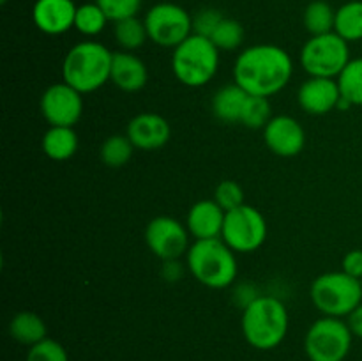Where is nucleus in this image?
Instances as JSON below:
<instances>
[{
  "label": "nucleus",
  "instance_id": "32",
  "mask_svg": "<svg viewBox=\"0 0 362 361\" xmlns=\"http://www.w3.org/2000/svg\"><path fill=\"white\" fill-rule=\"evenodd\" d=\"M110 21H120L126 18L138 16L141 9V0H94Z\"/></svg>",
  "mask_w": 362,
  "mask_h": 361
},
{
  "label": "nucleus",
  "instance_id": "29",
  "mask_svg": "<svg viewBox=\"0 0 362 361\" xmlns=\"http://www.w3.org/2000/svg\"><path fill=\"white\" fill-rule=\"evenodd\" d=\"M211 41L218 46V50H226V52H232L237 50L244 41V28L233 18H223L221 23L218 25V28L214 30V34L211 35Z\"/></svg>",
  "mask_w": 362,
  "mask_h": 361
},
{
  "label": "nucleus",
  "instance_id": "12",
  "mask_svg": "<svg viewBox=\"0 0 362 361\" xmlns=\"http://www.w3.org/2000/svg\"><path fill=\"white\" fill-rule=\"evenodd\" d=\"M41 113L49 126L73 127L83 113V94L66 81L49 85L41 96Z\"/></svg>",
  "mask_w": 362,
  "mask_h": 361
},
{
  "label": "nucleus",
  "instance_id": "30",
  "mask_svg": "<svg viewBox=\"0 0 362 361\" xmlns=\"http://www.w3.org/2000/svg\"><path fill=\"white\" fill-rule=\"evenodd\" d=\"M25 361H69V356L62 343L53 338H45L42 342L28 347Z\"/></svg>",
  "mask_w": 362,
  "mask_h": 361
},
{
  "label": "nucleus",
  "instance_id": "35",
  "mask_svg": "<svg viewBox=\"0 0 362 361\" xmlns=\"http://www.w3.org/2000/svg\"><path fill=\"white\" fill-rule=\"evenodd\" d=\"M346 324H349L352 335L362 340V303L346 317Z\"/></svg>",
  "mask_w": 362,
  "mask_h": 361
},
{
  "label": "nucleus",
  "instance_id": "10",
  "mask_svg": "<svg viewBox=\"0 0 362 361\" xmlns=\"http://www.w3.org/2000/svg\"><path fill=\"white\" fill-rule=\"evenodd\" d=\"M267 222L258 209L243 204L226 212L221 239L235 253L257 251L267 239Z\"/></svg>",
  "mask_w": 362,
  "mask_h": 361
},
{
  "label": "nucleus",
  "instance_id": "37",
  "mask_svg": "<svg viewBox=\"0 0 362 361\" xmlns=\"http://www.w3.org/2000/svg\"><path fill=\"white\" fill-rule=\"evenodd\" d=\"M361 282H362V280H361Z\"/></svg>",
  "mask_w": 362,
  "mask_h": 361
},
{
  "label": "nucleus",
  "instance_id": "14",
  "mask_svg": "<svg viewBox=\"0 0 362 361\" xmlns=\"http://www.w3.org/2000/svg\"><path fill=\"white\" fill-rule=\"evenodd\" d=\"M126 134L134 149L156 151L168 144L170 137H172V127H170L168 120L159 113L144 112L129 120Z\"/></svg>",
  "mask_w": 362,
  "mask_h": 361
},
{
  "label": "nucleus",
  "instance_id": "26",
  "mask_svg": "<svg viewBox=\"0 0 362 361\" xmlns=\"http://www.w3.org/2000/svg\"><path fill=\"white\" fill-rule=\"evenodd\" d=\"M134 151V145L127 138V134H112L106 138L101 145V161L110 168H120L131 159Z\"/></svg>",
  "mask_w": 362,
  "mask_h": 361
},
{
  "label": "nucleus",
  "instance_id": "22",
  "mask_svg": "<svg viewBox=\"0 0 362 361\" xmlns=\"http://www.w3.org/2000/svg\"><path fill=\"white\" fill-rule=\"evenodd\" d=\"M334 32L346 42L362 41V0H350L336 9Z\"/></svg>",
  "mask_w": 362,
  "mask_h": 361
},
{
  "label": "nucleus",
  "instance_id": "36",
  "mask_svg": "<svg viewBox=\"0 0 362 361\" xmlns=\"http://www.w3.org/2000/svg\"><path fill=\"white\" fill-rule=\"evenodd\" d=\"M0 2H2V4H6V2H7V0H0Z\"/></svg>",
  "mask_w": 362,
  "mask_h": 361
},
{
  "label": "nucleus",
  "instance_id": "18",
  "mask_svg": "<svg viewBox=\"0 0 362 361\" xmlns=\"http://www.w3.org/2000/svg\"><path fill=\"white\" fill-rule=\"evenodd\" d=\"M148 71L144 60L131 52H115L112 60V76L115 87L124 92H138L147 85Z\"/></svg>",
  "mask_w": 362,
  "mask_h": 361
},
{
  "label": "nucleus",
  "instance_id": "33",
  "mask_svg": "<svg viewBox=\"0 0 362 361\" xmlns=\"http://www.w3.org/2000/svg\"><path fill=\"white\" fill-rule=\"evenodd\" d=\"M223 18L225 16L218 9H212V7H205V9L198 11L193 16V34L211 39L218 25L223 21Z\"/></svg>",
  "mask_w": 362,
  "mask_h": 361
},
{
  "label": "nucleus",
  "instance_id": "21",
  "mask_svg": "<svg viewBox=\"0 0 362 361\" xmlns=\"http://www.w3.org/2000/svg\"><path fill=\"white\" fill-rule=\"evenodd\" d=\"M46 333L48 329H46L45 321L34 311H20L9 322V335L21 345L32 347L42 342L48 338Z\"/></svg>",
  "mask_w": 362,
  "mask_h": 361
},
{
  "label": "nucleus",
  "instance_id": "20",
  "mask_svg": "<svg viewBox=\"0 0 362 361\" xmlns=\"http://www.w3.org/2000/svg\"><path fill=\"white\" fill-rule=\"evenodd\" d=\"M78 151V134L69 126H49L42 137V152L53 161H66Z\"/></svg>",
  "mask_w": 362,
  "mask_h": 361
},
{
  "label": "nucleus",
  "instance_id": "24",
  "mask_svg": "<svg viewBox=\"0 0 362 361\" xmlns=\"http://www.w3.org/2000/svg\"><path fill=\"white\" fill-rule=\"evenodd\" d=\"M113 35H115L117 42H119L124 52H134V50L141 48L148 39L144 20H140L138 16L115 21Z\"/></svg>",
  "mask_w": 362,
  "mask_h": 361
},
{
  "label": "nucleus",
  "instance_id": "28",
  "mask_svg": "<svg viewBox=\"0 0 362 361\" xmlns=\"http://www.w3.org/2000/svg\"><path fill=\"white\" fill-rule=\"evenodd\" d=\"M272 119V108L269 98L264 96H247L244 105L240 124L250 130H264L269 120Z\"/></svg>",
  "mask_w": 362,
  "mask_h": 361
},
{
  "label": "nucleus",
  "instance_id": "9",
  "mask_svg": "<svg viewBox=\"0 0 362 361\" xmlns=\"http://www.w3.org/2000/svg\"><path fill=\"white\" fill-rule=\"evenodd\" d=\"M148 39L163 48H177L193 34V16L182 6L159 2L144 18Z\"/></svg>",
  "mask_w": 362,
  "mask_h": 361
},
{
  "label": "nucleus",
  "instance_id": "27",
  "mask_svg": "<svg viewBox=\"0 0 362 361\" xmlns=\"http://www.w3.org/2000/svg\"><path fill=\"white\" fill-rule=\"evenodd\" d=\"M341 98L352 106H362V57L346 64L343 73L338 76Z\"/></svg>",
  "mask_w": 362,
  "mask_h": 361
},
{
  "label": "nucleus",
  "instance_id": "3",
  "mask_svg": "<svg viewBox=\"0 0 362 361\" xmlns=\"http://www.w3.org/2000/svg\"><path fill=\"white\" fill-rule=\"evenodd\" d=\"M186 262L193 278L214 290L230 287L239 275L235 251L221 237L194 241L187 250Z\"/></svg>",
  "mask_w": 362,
  "mask_h": 361
},
{
  "label": "nucleus",
  "instance_id": "8",
  "mask_svg": "<svg viewBox=\"0 0 362 361\" xmlns=\"http://www.w3.org/2000/svg\"><path fill=\"white\" fill-rule=\"evenodd\" d=\"M354 335L346 321L322 317L315 321L304 336V353L310 361H345L352 349Z\"/></svg>",
  "mask_w": 362,
  "mask_h": 361
},
{
  "label": "nucleus",
  "instance_id": "6",
  "mask_svg": "<svg viewBox=\"0 0 362 361\" xmlns=\"http://www.w3.org/2000/svg\"><path fill=\"white\" fill-rule=\"evenodd\" d=\"M310 296L325 317H349L362 303V282L345 271L324 273L313 280Z\"/></svg>",
  "mask_w": 362,
  "mask_h": 361
},
{
  "label": "nucleus",
  "instance_id": "25",
  "mask_svg": "<svg viewBox=\"0 0 362 361\" xmlns=\"http://www.w3.org/2000/svg\"><path fill=\"white\" fill-rule=\"evenodd\" d=\"M108 21V16L98 4L88 2L83 6H78L76 16H74V28L85 38H94L105 30Z\"/></svg>",
  "mask_w": 362,
  "mask_h": 361
},
{
  "label": "nucleus",
  "instance_id": "7",
  "mask_svg": "<svg viewBox=\"0 0 362 361\" xmlns=\"http://www.w3.org/2000/svg\"><path fill=\"white\" fill-rule=\"evenodd\" d=\"M350 60L349 42L336 32L311 35L300 50V66L310 76L338 80Z\"/></svg>",
  "mask_w": 362,
  "mask_h": 361
},
{
  "label": "nucleus",
  "instance_id": "11",
  "mask_svg": "<svg viewBox=\"0 0 362 361\" xmlns=\"http://www.w3.org/2000/svg\"><path fill=\"white\" fill-rule=\"evenodd\" d=\"M189 230L179 219L158 216L145 229V243L148 250L161 260H177L189 250Z\"/></svg>",
  "mask_w": 362,
  "mask_h": 361
},
{
  "label": "nucleus",
  "instance_id": "19",
  "mask_svg": "<svg viewBox=\"0 0 362 361\" xmlns=\"http://www.w3.org/2000/svg\"><path fill=\"white\" fill-rule=\"evenodd\" d=\"M247 96L250 94L244 88H240L237 84L225 85L212 98V113L221 122H240Z\"/></svg>",
  "mask_w": 362,
  "mask_h": 361
},
{
  "label": "nucleus",
  "instance_id": "1",
  "mask_svg": "<svg viewBox=\"0 0 362 361\" xmlns=\"http://www.w3.org/2000/svg\"><path fill=\"white\" fill-rule=\"evenodd\" d=\"M293 74L292 57L276 45H255L243 50L233 64V84L251 96H271L288 85Z\"/></svg>",
  "mask_w": 362,
  "mask_h": 361
},
{
  "label": "nucleus",
  "instance_id": "4",
  "mask_svg": "<svg viewBox=\"0 0 362 361\" xmlns=\"http://www.w3.org/2000/svg\"><path fill=\"white\" fill-rule=\"evenodd\" d=\"M113 53L103 42L81 41L67 52L62 62V81L88 94L101 88L112 76Z\"/></svg>",
  "mask_w": 362,
  "mask_h": 361
},
{
  "label": "nucleus",
  "instance_id": "2",
  "mask_svg": "<svg viewBox=\"0 0 362 361\" xmlns=\"http://www.w3.org/2000/svg\"><path fill=\"white\" fill-rule=\"evenodd\" d=\"M290 317L285 303L274 296H255L243 308L240 329L253 349L272 350L288 333Z\"/></svg>",
  "mask_w": 362,
  "mask_h": 361
},
{
  "label": "nucleus",
  "instance_id": "13",
  "mask_svg": "<svg viewBox=\"0 0 362 361\" xmlns=\"http://www.w3.org/2000/svg\"><path fill=\"white\" fill-rule=\"evenodd\" d=\"M264 142L269 151L279 158H293L303 152L306 133L299 120L293 117L276 115L264 127Z\"/></svg>",
  "mask_w": 362,
  "mask_h": 361
},
{
  "label": "nucleus",
  "instance_id": "17",
  "mask_svg": "<svg viewBox=\"0 0 362 361\" xmlns=\"http://www.w3.org/2000/svg\"><path fill=\"white\" fill-rule=\"evenodd\" d=\"M226 212L216 200H200L191 205L186 218V227L194 241L221 237Z\"/></svg>",
  "mask_w": 362,
  "mask_h": 361
},
{
  "label": "nucleus",
  "instance_id": "5",
  "mask_svg": "<svg viewBox=\"0 0 362 361\" xmlns=\"http://www.w3.org/2000/svg\"><path fill=\"white\" fill-rule=\"evenodd\" d=\"M219 69V50L204 35L191 34L172 53V71L186 87H204Z\"/></svg>",
  "mask_w": 362,
  "mask_h": 361
},
{
  "label": "nucleus",
  "instance_id": "16",
  "mask_svg": "<svg viewBox=\"0 0 362 361\" xmlns=\"http://www.w3.org/2000/svg\"><path fill=\"white\" fill-rule=\"evenodd\" d=\"M300 108L311 115H325L338 108V103L341 99L338 80L334 78H317L310 76L299 88Z\"/></svg>",
  "mask_w": 362,
  "mask_h": 361
},
{
  "label": "nucleus",
  "instance_id": "34",
  "mask_svg": "<svg viewBox=\"0 0 362 361\" xmlns=\"http://www.w3.org/2000/svg\"><path fill=\"white\" fill-rule=\"evenodd\" d=\"M341 271L346 275L354 276V278L362 280V250H352L343 257Z\"/></svg>",
  "mask_w": 362,
  "mask_h": 361
},
{
  "label": "nucleus",
  "instance_id": "15",
  "mask_svg": "<svg viewBox=\"0 0 362 361\" xmlns=\"http://www.w3.org/2000/svg\"><path fill=\"white\" fill-rule=\"evenodd\" d=\"M76 9L73 0H35L32 20L42 34L60 35L74 28Z\"/></svg>",
  "mask_w": 362,
  "mask_h": 361
},
{
  "label": "nucleus",
  "instance_id": "31",
  "mask_svg": "<svg viewBox=\"0 0 362 361\" xmlns=\"http://www.w3.org/2000/svg\"><path fill=\"white\" fill-rule=\"evenodd\" d=\"M214 200L218 202V205L223 211L228 212L244 204V190L240 188L239 183H235V180H221V183L216 186Z\"/></svg>",
  "mask_w": 362,
  "mask_h": 361
},
{
  "label": "nucleus",
  "instance_id": "23",
  "mask_svg": "<svg viewBox=\"0 0 362 361\" xmlns=\"http://www.w3.org/2000/svg\"><path fill=\"white\" fill-rule=\"evenodd\" d=\"M303 21L310 35L329 34V32H334L336 11L325 0H313L304 9Z\"/></svg>",
  "mask_w": 362,
  "mask_h": 361
}]
</instances>
